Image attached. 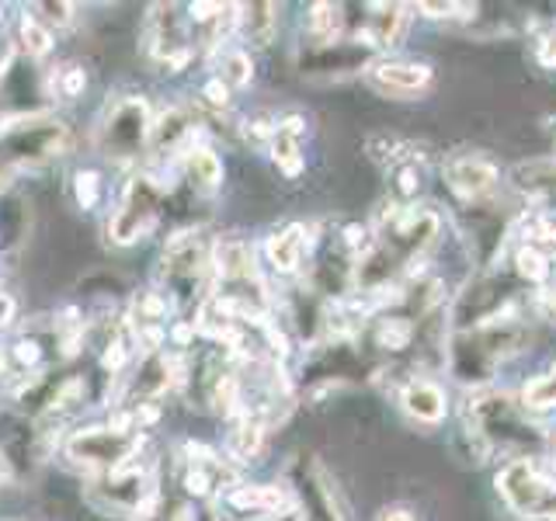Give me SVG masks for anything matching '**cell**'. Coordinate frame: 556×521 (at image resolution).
Wrapping results in <instances>:
<instances>
[{
  "mask_svg": "<svg viewBox=\"0 0 556 521\" xmlns=\"http://www.w3.org/2000/svg\"><path fill=\"white\" fill-rule=\"evenodd\" d=\"M497 494L521 518L556 521V483L532 459H511L497 473Z\"/></svg>",
  "mask_w": 556,
  "mask_h": 521,
  "instance_id": "obj_1",
  "label": "cell"
},
{
  "mask_svg": "<svg viewBox=\"0 0 556 521\" xmlns=\"http://www.w3.org/2000/svg\"><path fill=\"white\" fill-rule=\"evenodd\" d=\"M150 129L153 118L143 98H122L115 101L109 115H104L98 129V147L112 161H136L139 153L150 147Z\"/></svg>",
  "mask_w": 556,
  "mask_h": 521,
  "instance_id": "obj_2",
  "label": "cell"
},
{
  "mask_svg": "<svg viewBox=\"0 0 556 521\" xmlns=\"http://www.w3.org/2000/svg\"><path fill=\"white\" fill-rule=\"evenodd\" d=\"M208 268V243L202 233L188 230L167 240L164 247V285H167V300H174V306H191L195 303V289L202 282V275Z\"/></svg>",
  "mask_w": 556,
  "mask_h": 521,
  "instance_id": "obj_3",
  "label": "cell"
},
{
  "mask_svg": "<svg viewBox=\"0 0 556 521\" xmlns=\"http://www.w3.org/2000/svg\"><path fill=\"white\" fill-rule=\"evenodd\" d=\"M66 147V129L49 118H25L0 132V167H31L60 156Z\"/></svg>",
  "mask_w": 556,
  "mask_h": 521,
  "instance_id": "obj_4",
  "label": "cell"
},
{
  "mask_svg": "<svg viewBox=\"0 0 556 521\" xmlns=\"http://www.w3.org/2000/svg\"><path fill=\"white\" fill-rule=\"evenodd\" d=\"M161 202H164L161 185H156L153 178H136L126 188L118 208L109 216V240L118 243V247H129V243L143 240L150 233V226L156 223Z\"/></svg>",
  "mask_w": 556,
  "mask_h": 521,
  "instance_id": "obj_5",
  "label": "cell"
},
{
  "mask_svg": "<svg viewBox=\"0 0 556 521\" xmlns=\"http://www.w3.org/2000/svg\"><path fill=\"white\" fill-rule=\"evenodd\" d=\"M139 452V439L132 431H112V428H87L66 439V456L80 466H94L104 473L126 466Z\"/></svg>",
  "mask_w": 556,
  "mask_h": 521,
  "instance_id": "obj_6",
  "label": "cell"
},
{
  "mask_svg": "<svg viewBox=\"0 0 556 521\" xmlns=\"http://www.w3.org/2000/svg\"><path fill=\"white\" fill-rule=\"evenodd\" d=\"M147 49L156 63L167 66V74H178V66H185L188 46H185L178 11H174L170 4L150 8V14H147Z\"/></svg>",
  "mask_w": 556,
  "mask_h": 521,
  "instance_id": "obj_7",
  "label": "cell"
},
{
  "mask_svg": "<svg viewBox=\"0 0 556 521\" xmlns=\"http://www.w3.org/2000/svg\"><path fill=\"white\" fill-rule=\"evenodd\" d=\"M94 494H98L101 504H109L112 511L132 514V511H143L147 500L153 497V476L147 473V469L126 462L122 469H115V473L104 476L94 486Z\"/></svg>",
  "mask_w": 556,
  "mask_h": 521,
  "instance_id": "obj_8",
  "label": "cell"
},
{
  "mask_svg": "<svg viewBox=\"0 0 556 521\" xmlns=\"http://www.w3.org/2000/svg\"><path fill=\"white\" fill-rule=\"evenodd\" d=\"M445 181L466 202H480L497 188L501 170L491 156H483V153H456L445 161Z\"/></svg>",
  "mask_w": 556,
  "mask_h": 521,
  "instance_id": "obj_9",
  "label": "cell"
},
{
  "mask_svg": "<svg viewBox=\"0 0 556 521\" xmlns=\"http://www.w3.org/2000/svg\"><path fill=\"white\" fill-rule=\"evenodd\" d=\"M365 46L358 42H320V46H313L306 49L303 56H300V69L303 74H324V77H341V74H355L358 66H365Z\"/></svg>",
  "mask_w": 556,
  "mask_h": 521,
  "instance_id": "obj_10",
  "label": "cell"
},
{
  "mask_svg": "<svg viewBox=\"0 0 556 521\" xmlns=\"http://www.w3.org/2000/svg\"><path fill=\"white\" fill-rule=\"evenodd\" d=\"M369 84L387 98H410V94H421L431 84V69L425 63L390 60V63L369 66Z\"/></svg>",
  "mask_w": 556,
  "mask_h": 521,
  "instance_id": "obj_11",
  "label": "cell"
},
{
  "mask_svg": "<svg viewBox=\"0 0 556 521\" xmlns=\"http://www.w3.org/2000/svg\"><path fill=\"white\" fill-rule=\"evenodd\" d=\"M170 379H174V365L167 355L161 352H150L143 355V361H139V369L129 376V390H126V399L136 407H143L150 404L153 396H161L167 386H170Z\"/></svg>",
  "mask_w": 556,
  "mask_h": 521,
  "instance_id": "obj_12",
  "label": "cell"
},
{
  "mask_svg": "<svg viewBox=\"0 0 556 521\" xmlns=\"http://www.w3.org/2000/svg\"><path fill=\"white\" fill-rule=\"evenodd\" d=\"M191 132H195V115H191L188 109H167L150 129V150L161 153V156L178 153L188 147Z\"/></svg>",
  "mask_w": 556,
  "mask_h": 521,
  "instance_id": "obj_13",
  "label": "cell"
},
{
  "mask_svg": "<svg viewBox=\"0 0 556 521\" xmlns=\"http://www.w3.org/2000/svg\"><path fill=\"white\" fill-rule=\"evenodd\" d=\"M265 254H268V265L278 275H292L303 265V254H306V226L292 223V226H286V230L271 233L265 243Z\"/></svg>",
  "mask_w": 556,
  "mask_h": 521,
  "instance_id": "obj_14",
  "label": "cell"
},
{
  "mask_svg": "<svg viewBox=\"0 0 556 521\" xmlns=\"http://www.w3.org/2000/svg\"><path fill=\"white\" fill-rule=\"evenodd\" d=\"M369 28H365V35H358V46L365 39V49L369 46H396L400 39H404L407 31V8L400 4H372L369 8Z\"/></svg>",
  "mask_w": 556,
  "mask_h": 521,
  "instance_id": "obj_15",
  "label": "cell"
},
{
  "mask_svg": "<svg viewBox=\"0 0 556 521\" xmlns=\"http://www.w3.org/2000/svg\"><path fill=\"white\" fill-rule=\"evenodd\" d=\"M400 404H404L410 417H417V421H425V424H439L445 417V393L428 379H410L404 393H400Z\"/></svg>",
  "mask_w": 556,
  "mask_h": 521,
  "instance_id": "obj_16",
  "label": "cell"
},
{
  "mask_svg": "<svg viewBox=\"0 0 556 521\" xmlns=\"http://www.w3.org/2000/svg\"><path fill=\"white\" fill-rule=\"evenodd\" d=\"M237 25L251 46H268L278 31V8L275 4H243V8H237Z\"/></svg>",
  "mask_w": 556,
  "mask_h": 521,
  "instance_id": "obj_17",
  "label": "cell"
},
{
  "mask_svg": "<svg viewBox=\"0 0 556 521\" xmlns=\"http://www.w3.org/2000/svg\"><path fill=\"white\" fill-rule=\"evenodd\" d=\"M286 504V491L282 486H233L226 494V508L233 511H261V514H271Z\"/></svg>",
  "mask_w": 556,
  "mask_h": 521,
  "instance_id": "obj_18",
  "label": "cell"
},
{
  "mask_svg": "<svg viewBox=\"0 0 556 521\" xmlns=\"http://www.w3.org/2000/svg\"><path fill=\"white\" fill-rule=\"evenodd\" d=\"M185 174L199 191H213L223 181V164H219V156L213 150L191 147V150H185Z\"/></svg>",
  "mask_w": 556,
  "mask_h": 521,
  "instance_id": "obj_19",
  "label": "cell"
},
{
  "mask_svg": "<svg viewBox=\"0 0 556 521\" xmlns=\"http://www.w3.org/2000/svg\"><path fill=\"white\" fill-rule=\"evenodd\" d=\"M261 442H265V424L243 417V421L230 431V439H226V452H230L237 462H248L261 452Z\"/></svg>",
  "mask_w": 556,
  "mask_h": 521,
  "instance_id": "obj_20",
  "label": "cell"
},
{
  "mask_svg": "<svg viewBox=\"0 0 556 521\" xmlns=\"http://www.w3.org/2000/svg\"><path fill=\"white\" fill-rule=\"evenodd\" d=\"M515 275L529 285H543L549 278V257L535 243H521L515 251Z\"/></svg>",
  "mask_w": 556,
  "mask_h": 521,
  "instance_id": "obj_21",
  "label": "cell"
},
{
  "mask_svg": "<svg viewBox=\"0 0 556 521\" xmlns=\"http://www.w3.org/2000/svg\"><path fill=\"white\" fill-rule=\"evenodd\" d=\"M341 22H344V14H341L338 4H313L309 17H306L309 31L317 35V39H324V42H334V31L341 28Z\"/></svg>",
  "mask_w": 556,
  "mask_h": 521,
  "instance_id": "obj_22",
  "label": "cell"
},
{
  "mask_svg": "<svg viewBox=\"0 0 556 521\" xmlns=\"http://www.w3.org/2000/svg\"><path fill=\"white\" fill-rule=\"evenodd\" d=\"M22 46H25V52H28L31 60L46 56V52L52 49V31L35 14H25L22 17Z\"/></svg>",
  "mask_w": 556,
  "mask_h": 521,
  "instance_id": "obj_23",
  "label": "cell"
},
{
  "mask_svg": "<svg viewBox=\"0 0 556 521\" xmlns=\"http://www.w3.org/2000/svg\"><path fill=\"white\" fill-rule=\"evenodd\" d=\"M251 77H254V66H251V56H248V52H240V49L226 52V56H223V66H219V80H223L226 87H248Z\"/></svg>",
  "mask_w": 556,
  "mask_h": 521,
  "instance_id": "obj_24",
  "label": "cell"
},
{
  "mask_svg": "<svg viewBox=\"0 0 556 521\" xmlns=\"http://www.w3.org/2000/svg\"><path fill=\"white\" fill-rule=\"evenodd\" d=\"M271 156H275V164L289 174V178H292V174H300V167H303V161H300V139L286 136L282 129L271 132Z\"/></svg>",
  "mask_w": 556,
  "mask_h": 521,
  "instance_id": "obj_25",
  "label": "cell"
},
{
  "mask_svg": "<svg viewBox=\"0 0 556 521\" xmlns=\"http://www.w3.org/2000/svg\"><path fill=\"white\" fill-rule=\"evenodd\" d=\"M521 404L526 407H553L556 404V365L549 372L535 376L526 390H521Z\"/></svg>",
  "mask_w": 556,
  "mask_h": 521,
  "instance_id": "obj_26",
  "label": "cell"
},
{
  "mask_svg": "<svg viewBox=\"0 0 556 521\" xmlns=\"http://www.w3.org/2000/svg\"><path fill=\"white\" fill-rule=\"evenodd\" d=\"M410 334H414L410 320H404V317H390V320H382V323H379L376 341H379V347H390V352H400V347H407V344H410Z\"/></svg>",
  "mask_w": 556,
  "mask_h": 521,
  "instance_id": "obj_27",
  "label": "cell"
},
{
  "mask_svg": "<svg viewBox=\"0 0 556 521\" xmlns=\"http://www.w3.org/2000/svg\"><path fill=\"white\" fill-rule=\"evenodd\" d=\"M74 199H77V205L84 208H98V202H101V178L94 170H77L74 174Z\"/></svg>",
  "mask_w": 556,
  "mask_h": 521,
  "instance_id": "obj_28",
  "label": "cell"
},
{
  "mask_svg": "<svg viewBox=\"0 0 556 521\" xmlns=\"http://www.w3.org/2000/svg\"><path fill=\"white\" fill-rule=\"evenodd\" d=\"M8 358H11L22 372L35 369V365L42 361V344H39V338H17V341L11 344V355H8Z\"/></svg>",
  "mask_w": 556,
  "mask_h": 521,
  "instance_id": "obj_29",
  "label": "cell"
},
{
  "mask_svg": "<svg viewBox=\"0 0 556 521\" xmlns=\"http://www.w3.org/2000/svg\"><path fill=\"white\" fill-rule=\"evenodd\" d=\"M87 87V77H84V69L80 66H66L60 69V80H56V91L60 98H77L80 91Z\"/></svg>",
  "mask_w": 556,
  "mask_h": 521,
  "instance_id": "obj_30",
  "label": "cell"
},
{
  "mask_svg": "<svg viewBox=\"0 0 556 521\" xmlns=\"http://www.w3.org/2000/svg\"><path fill=\"white\" fill-rule=\"evenodd\" d=\"M39 11L42 14H35V17H39V22L52 31V25H70V22H74V4H39Z\"/></svg>",
  "mask_w": 556,
  "mask_h": 521,
  "instance_id": "obj_31",
  "label": "cell"
},
{
  "mask_svg": "<svg viewBox=\"0 0 556 521\" xmlns=\"http://www.w3.org/2000/svg\"><path fill=\"white\" fill-rule=\"evenodd\" d=\"M202 98H205L208 104H216V109H226V101H230V87H226V84L216 77V80H208V84H205Z\"/></svg>",
  "mask_w": 556,
  "mask_h": 521,
  "instance_id": "obj_32",
  "label": "cell"
},
{
  "mask_svg": "<svg viewBox=\"0 0 556 521\" xmlns=\"http://www.w3.org/2000/svg\"><path fill=\"white\" fill-rule=\"evenodd\" d=\"M376 521H414V511L410 508H400V504H393V508H382L376 514Z\"/></svg>",
  "mask_w": 556,
  "mask_h": 521,
  "instance_id": "obj_33",
  "label": "cell"
},
{
  "mask_svg": "<svg viewBox=\"0 0 556 521\" xmlns=\"http://www.w3.org/2000/svg\"><path fill=\"white\" fill-rule=\"evenodd\" d=\"M428 17H452L456 11H466V4H421Z\"/></svg>",
  "mask_w": 556,
  "mask_h": 521,
  "instance_id": "obj_34",
  "label": "cell"
},
{
  "mask_svg": "<svg viewBox=\"0 0 556 521\" xmlns=\"http://www.w3.org/2000/svg\"><path fill=\"white\" fill-rule=\"evenodd\" d=\"M11 313H14V300L11 295H0V327L11 320Z\"/></svg>",
  "mask_w": 556,
  "mask_h": 521,
  "instance_id": "obj_35",
  "label": "cell"
},
{
  "mask_svg": "<svg viewBox=\"0 0 556 521\" xmlns=\"http://www.w3.org/2000/svg\"><path fill=\"white\" fill-rule=\"evenodd\" d=\"M546 303H549V309L556 313V289H549V292H546Z\"/></svg>",
  "mask_w": 556,
  "mask_h": 521,
  "instance_id": "obj_36",
  "label": "cell"
},
{
  "mask_svg": "<svg viewBox=\"0 0 556 521\" xmlns=\"http://www.w3.org/2000/svg\"><path fill=\"white\" fill-rule=\"evenodd\" d=\"M0 372H4V355H0Z\"/></svg>",
  "mask_w": 556,
  "mask_h": 521,
  "instance_id": "obj_37",
  "label": "cell"
},
{
  "mask_svg": "<svg viewBox=\"0 0 556 521\" xmlns=\"http://www.w3.org/2000/svg\"><path fill=\"white\" fill-rule=\"evenodd\" d=\"M0 480H4V473H0Z\"/></svg>",
  "mask_w": 556,
  "mask_h": 521,
  "instance_id": "obj_38",
  "label": "cell"
}]
</instances>
